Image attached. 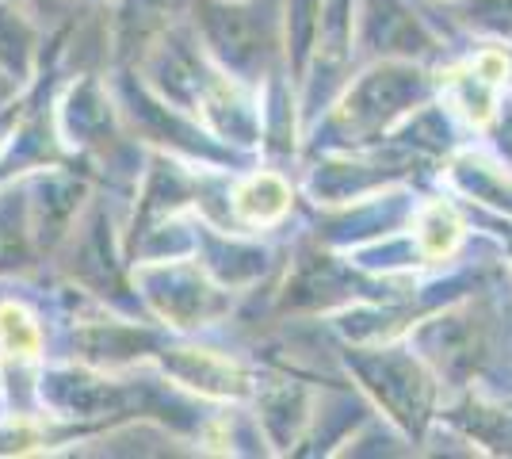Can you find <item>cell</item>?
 <instances>
[{"mask_svg": "<svg viewBox=\"0 0 512 459\" xmlns=\"http://www.w3.org/2000/svg\"><path fill=\"white\" fill-rule=\"evenodd\" d=\"M459 238V222L451 219V211L444 207H432L421 222V245H425L432 257H440V253H448L451 245Z\"/></svg>", "mask_w": 512, "mask_h": 459, "instance_id": "6da1fadb", "label": "cell"}, {"mask_svg": "<svg viewBox=\"0 0 512 459\" xmlns=\"http://www.w3.org/2000/svg\"><path fill=\"white\" fill-rule=\"evenodd\" d=\"M0 329H4L8 345H12L16 352H31L35 349V341H39V337H35V329L27 326V318H23L20 310H12V306H8V310H0Z\"/></svg>", "mask_w": 512, "mask_h": 459, "instance_id": "7a4b0ae2", "label": "cell"}]
</instances>
